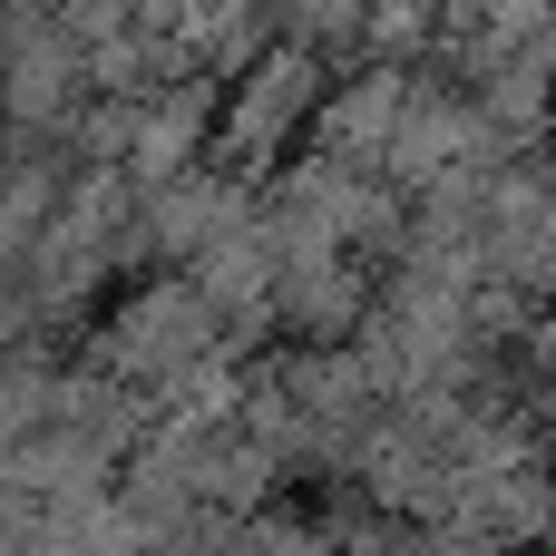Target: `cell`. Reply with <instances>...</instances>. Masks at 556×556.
Masks as SVG:
<instances>
[{
  "instance_id": "1",
  "label": "cell",
  "mask_w": 556,
  "mask_h": 556,
  "mask_svg": "<svg viewBox=\"0 0 556 556\" xmlns=\"http://www.w3.org/2000/svg\"><path fill=\"white\" fill-rule=\"evenodd\" d=\"M323 98H332V59H313V49H293V39H274L235 88H225V108H215V147H205V166L215 176H235V186H264L303 137H313V117H323Z\"/></svg>"
},
{
  "instance_id": "2",
  "label": "cell",
  "mask_w": 556,
  "mask_h": 556,
  "mask_svg": "<svg viewBox=\"0 0 556 556\" xmlns=\"http://www.w3.org/2000/svg\"><path fill=\"white\" fill-rule=\"evenodd\" d=\"M205 362H225V332H215V313L195 303V283L186 274H156L147 293H127L117 303V323L98 332V371L108 381H127L147 410H166L176 391H195V371Z\"/></svg>"
},
{
  "instance_id": "3",
  "label": "cell",
  "mask_w": 556,
  "mask_h": 556,
  "mask_svg": "<svg viewBox=\"0 0 556 556\" xmlns=\"http://www.w3.org/2000/svg\"><path fill=\"white\" fill-rule=\"evenodd\" d=\"M88 108H98V88H88L78 29L59 10L49 20H0V137L39 147V156H68Z\"/></svg>"
},
{
  "instance_id": "4",
  "label": "cell",
  "mask_w": 556,
  "mask_h": 556,
  "mask_svg": "<svg viewBox=\"0 0 556 556\" xmlns=\"http://www.w3.org/2000/svg\"><path fill=\"white\" fill-rule=\"evenodd\" d=\"M401 98H410V68H352V88H332L323 117H313V156L342 166V176H381Z\"/></svg>"
},
{
  "instance_id": "5",
  "label": "cell",
  "mask_w": 556,
  "mask_h": 556,
  "mask_svg": "<svg viewBox=\"0 0 556 556\" xmlns=\"http://www.w3.org/2000/svg\"><path fill=\"white\" fill-rule=\"evenodd\" d=\"M68 195V156H39V147H0V283L29 274L49 215Z\"/></svg>"
},
{
  "instance_id": "6",
  "label": "cell",
  "mask_w": 556,
  "mask_h": 556,
  "mask_svg": "<svg viewBox=\"0 0 556 556\" xmlns=\"http://www.w3.org/2000/svg\"><path fill=\"white\" fill-rule=\"evenodd\" d=\"M362 20H371V0H274V29L293 49H313V59L362 49Z\"/></svg>"
},
{
  "instance_id": "7",
  "label": "cell",
  "mask_w": 556,
  "mask_h": 556,
  "mask_svg": "<svg viewBox=\"0 0 556 556\" xmlns=\"http://www.w3.org/2000/svg\"><path fill=\"white\" fill-rule=\"evenodd\" d=\"M518 362H528V381H538V391H556V303H538V313H528Z\"/></svg>"
},
{
  "instance_id": "8",
  "label": "cell",
  "mask_w": 556,
  "mask_h": 556,
  "mask_svg": "<svg viewBox=\"0 0 556 556\" xmlns=\"http://www.w3.org/2000/svg\"><path fill=\"white\" fill-rule=\"evenodd\" d=\"M547 547H556V538H547Z\"/></svg>"
}]
</instances>
